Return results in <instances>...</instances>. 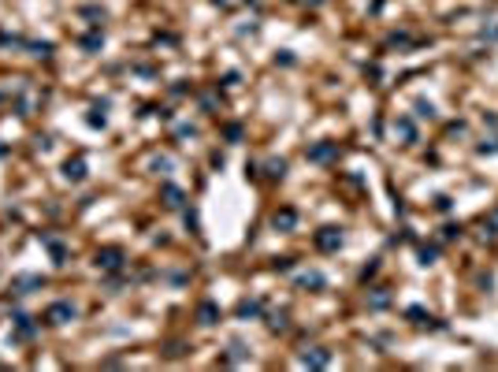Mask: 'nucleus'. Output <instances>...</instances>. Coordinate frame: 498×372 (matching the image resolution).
Returning <instances> with one entry per match:
<instances>
[{
	"label": "nucleus",
	"instance_id": "obj_1",
	"mask_svg": "<svg viewBox=\"0 0 498 372\" xmlns=\"http://www.w3.org/2000/svg\"><path fill=\"white\" fill-rule=\"evenodd\" d=\"M316 246H320V250H338V246H342V235H338L335 227H323L320 235H316Z\"/></svg>",
	"mask_w": 498,
	"mask_h": 372
},
{
	"label": "nucleus",
	"instance_id": "obj_2",
	"mask_svg": "<svg viewBox=\"0 0 498 372\" xmlns=\"http://www.w3.org/2000/svg\"><path fill=\"white\" fill-rule=\"evenodd\" d=\"M409 320H413V324H420V328H443V324L435 320V317H428L424 309H409Z\"/></svg>",
	"mask_w": 498,
	"mask_h": 372
},
{
	"label": "nucleus",
	"instance_id": "obj_3",
	"mask_svg": "<svg viewBox=\"0 0 498 372\" xmlns=\"http://www.w3.org/2000/svg\"><path fill=\"white\" fill-rule=\"evenodd\" d=\"M294 224H298V212H294V209L275 212V227H294Z\"/></svg>",
	"mask_w": 498,
	"mask_h": 372
},
{
	"label": "nucleus",
	"instance_id": "obj_4",
	"mask_svg": "<svg viewBox=\"0 0 498 372\" xmlns=\"http://www.w3.org/2000/svg\"><path fill=\"white\" fill-rule=\"evenodd\" d=\"M335 153H338L335 145H316L313 153H309V157H313V160H331V157H335Z\"/></svg>",
	"mask_w": 498,
	"mask_h": 372
},
{
	"label": "nucleus",
	"instance_id": "obj_5",
	"mask_svg": "<svg viewBox=\"0 0 498 372\" xmlns=\"http://www.w3.org/2000/svg\"><path fill=\"white\" fill-rule=\"evenodd\" d=\"M97 265H104V268H116V265H119V253H116V250H104V253H97Z\"/></svg>",
	"mask_w": 498,
	"mask_h": 372
},
{
	"label": "nucleus",
	"instance_id": "obj_6",
	"mask_svg": "<svg viewBox=\"0 0 498 372\" xmlns=\"http://www.w3.org/2000/svg\"><path fill=\"white\" fill-rule=\"evenodd\" d=\"M268 328H272V331H286V328H290V324H286V313H272V317H268Z\"/></svg>",
	"mask_w": 498,
	"mask_h": 372
},
{
	"label": "nucleus",
	"instance_id": "obj_7",
	"mask_svg": "<svg viewBox=\"0 0 498 372\" xmlns=\"http://www.w3.org/2000/svg\"><path fill=\"white\" fill-rule=\"evenodd\" d=\"M368 305H372V309H387V305H391V294H387V290H376Z\"/></svg>",
	"mask_w": 498,
	"mask_h": 372
},
{
	"label": "nucleus",
	"instance_id": "obj_8",
	"mask_svg": "<svg viewBox=\"0 0 498 372\" xmlns=\"http://www.w3.org/2000/svg\"><path fill=\"white\" fill-rule=\"evenodd\" d=\"M260 313V302H242L238 305V317H257Z\"/></svg>",
	"mask_w": 498,
	"mask_h": 372
},
{
	"label": "nucleus",
	"instance_id": "obj_9",
	"mask_svg": "<svg viewBox=\"0 0 498 372\" xmlns=\"http://www.w3.org/2000/svg\"><path fill=\"white\" fill-rule=\"evenodd\" d=\"M216 317H220V313H216V305H201V324H216Z\"/></svg>",
	"mask_w": 498,
	"mask_h": 372
},
{
	"label": "nucleus",
	"instance_id": "obj_10",
	"mask_svg": "<svg viewBox=\"0 0 498 372\" xmlns=\"http://www.w3.org/2000/svg\"><path fill=\"white\" fill-rule=\"evenodd\" d=\"M435 257H439V250H435V246H420V265H431Z\"/></svg>",
	"mask_w": 498,
	"mask_h": 372
},
{
	"label": "nucleus",
	"instance_id": "obj_11",
	"mask_svg": "<svg viewBox=\"0 0 498 372\" xmlns=\"http://www.w3.org/2000/svg\"><path fill=\"white\" fill-rule=\"evenodd\" d=\"M301 361H305V365H313V368H320V365H328V354H305Z\"/></svg>",
	"mask_w": 498,
	"mask_h": 372
},
{
	"label": "nucleus",
	"instance_id": "obj_12",
	"mask_svg": "<svg viewBox=\"0 0 498 372\" xmlns=\"http://www.w3.org/2000/svg\"><path fill=\"white\" fill-rule=\"evenodd\" d=\"M283 172H286L283 160H272V164H268V175H272V179H283Z\"/></svg>",
	"mask_w": 498,
	"mask_h": 372
},
{
	"label": "nucleus",
	"instance_id": "obj_13",
	"mask_svg": "<svg viewBox=\"0 0 498 372\" xmlns=\"http://www.w3.org/2000/svg\"><path fill=\"white\" fill-rule=\"evenodd\" d=\"M416 116H428V119H435V108H431L428 101H416Z\"/></svg>",
	"mask_w": 498,
	"mask_h": 372
},
{
	"label": "nucleus",
	"instance_id": "obj_14",
	"mask_svg": "<svg viewBox=\"0 0 498 372\" xmlns=\"http://www.w3.org/2000/svg\"><path fill=\"white\" fill-rule=\"evenodd\" d=\"M164 194H167V205H182V201H179V197H182V194H179V190H175V186H167V190H164Z\"/></svg>",
	"mask_w": 498,
	"mask_h": 372
},
{
	"label": "nucleus",
	"instance_id": "obj_15",
	"mask_svg": "<svg viewBox=\"0 0 498 372\" xmlns=\"http://www.w3.org/2000/svg\"><path fill=\"white\" fill-rule=\"evenodd\" d=\"M457 235H461V227H454V224H446V227H443V238H446V242H450V238H457Z\"/></svg>",
	"mask_w": 498,
	"mask_h": 372
},
{
	"label": "nucleus",
	"instance_id": "obj_16",
	"mask_svg": "<svg viewBox=\"0 0 498 372\" xmlns=\"http://www.w3.org/2000/svg\"><path fill=\"white\" fill-rule=\"evenodd\" d=\"M301 287H323L320 275H301Z\"/></svg>",
	"mask_w": 498,
	"mask_h": 372
},
{
	"label": "nucleus",
	"instance_id": "obj_17",
	"mask_svg": "<svg viewBox=\"0 0 498 372\" xmlns=\"http://www.w3.org/2000/svg\"><path fill=\"white\" fill-rule=\"evenodd\" d=\"M487 227H491V231H498V209H494V212L487 216Z\"/></svg>",
	"mask_w": 498,
	"mask_h": 372
}]
</instances>
